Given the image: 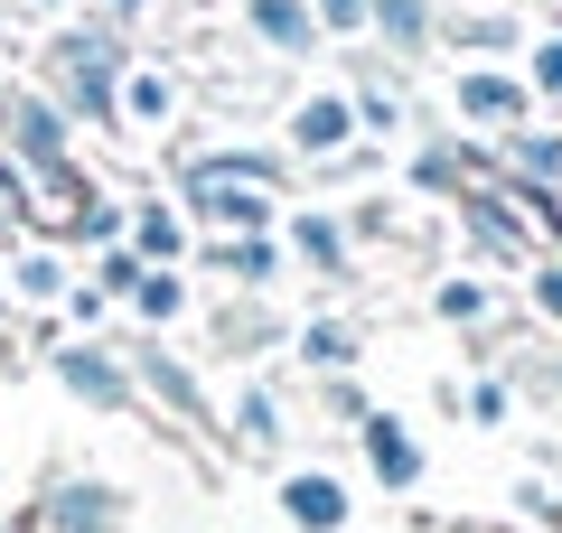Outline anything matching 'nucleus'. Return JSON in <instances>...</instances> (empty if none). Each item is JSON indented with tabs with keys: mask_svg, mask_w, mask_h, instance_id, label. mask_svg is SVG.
<instances>
[{
	"mask_svg": "<svg viewBox=\"0 0 562 533\" xmlns=\"http://www.w3.org/2000/svg\"><path fill=\"white\" fill-rule=\"evenodd\" d=\"M375 468L394 477V487H403V477H413V450H403V431H375Z\"/></svg>",
	"mask_w": 562,
	"mask_h": 533,
	"instance_id": "39448f33",
	"label": "nucleus"
},
{
	"mask_svg": "<svg viewBox=\"0 0 562 533\" xmlns=\"http://www.w3.org/2000/svg\"><path fill=\"white\" fill-rule=\"evenodd\" d=\"M66 384H76L85 402H122V375L103 365V355H66Z\"/></svg>",
	"mask_w": 562,
	"mask_h": 533,
	"instance_id": "f257e3e1",
	"label": "nucleus"
},
{
	"mask_svg": "<svg viewBox=\"0 0 562 533\" xmlns=\"http://www.w3.org/2000/svg\"><path fill=\"white\" fill-rule=\"evenodd\" d=\"M103 514H113V506H103L94 487H66V496H57V524H66V533H94Z\"/></svg>",
	"mask_w": 562,
	"mask_h": 533,
	"instance_id": "7ed1b4c3",
	"label": "nucleus"
},
{
	"mask_svg": "<svg viewBox=\"0 0 562 533\" xmlns=\"http://www.w3.org/2000/svg\"><path fill=\"white\" fill-rule=\"evenodd\" d=\"M254 20L272 29L281 47H301V38H310V20H301V0H254Z\"/></svg>",
	"mask_w": 562,
	"mask_h": 533,
	"instance_id": "20e7f679",
	"label": "nucleus"
},
{
	"mask_svg": "<svg viewBox=\"0 0 562 533\" xmlns=\"http://www.w3.org/2000/svg\"><path fill=\"white\" fill-rule=\"evenodd\" d=\"M328 20H338V29H357V20H366V10H357V0H328Z\"/></svg>",
	"mask_w": 562,
	"mask_h": 533,
	"instance_id": "423d86ee",
	"label": "nucleus"
},
{
	"mask_svg": "<svg viewBox=\"0 0 562 533\" xmlns=\"http://www.w3.org/2000/svg\"><path fill=\"white\" fill-rule=\"evenodd\" d=\"M291 514H301V524H338V487H328V477H301V487H291Z\"/></svg>",
	"mask_w": 562,
	"mask_h": 533,
	"instance_id": "f03ea898",
	"label": "nucleus"
},
{
	"mask_svg": "<svg viewBox=\"0 0 562 533\" xmlns=\"http://www.w3.org/2000/svg\"><path fill=\"white\" fill-rule=\"evenodd\" d=\"M122 10H140V0H122Z\"/></svg>",
	"mask_w": 562,
	"mask_h": 533,
	"instance_id": "0eeeda50",
	"label": "nucleus"
}]
</instances>
